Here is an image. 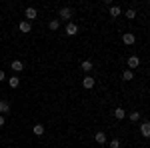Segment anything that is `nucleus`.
Here are the masks:
<instances>
[{"label":"nucleus","instance_id":"f257e3e1","mask_svg":"<svg viewBox=\"0 0 150 148\" xmlns=\"http://www.w3.org/2000/svg\"><path fill=\"white\" fill-rule=\"evenodd\" d=\"M58 16H60L62 20H70V18H72V8H70V6H64V8H60Z\"/></svg>","mask_w":150,"mask_h":148},{"label":"nucleus","instance_id":"f03ea898","mask_svg":"<svg viewBox=\"0 0 150 148\" xmlns=\"http://www.w3.org/2000/svg\"><path fill=\"white\" fill-rule=\"evenodd\" d=\"M140 66V58L138 56H130L128 58V70H136Z\"/></svg>","mask_w":150,"mask_h":148},{"label":"nucleus","instance_id":"7ed1b4c3","mask_svg":"<svg viewBox=\"0 0 150 148\" xmlns=\"http://www.w3.org/2000/svg\"><path fill=\"white\" fill-rule=\"evenodd\" d=\"M122 42H124V44H134V42H136V36L132 34V32H126V34H122Z\"/></svg>","mask_w":150,"mask_h":148},{"label":"nucleus","instance_id":"20e7f679","mask_svg":"<svg viewBox=\"0 0 150 148\" xmlns=\"http://www.w3.org/2000/svg\"><path fill=\"white\" fill-rule=\"evenodd\" d=\"M94 84H96V80H94L92 76H90V74H88V76H84V78H82V86H84V88H92Z\"/></svg>","mask_w":150,"mask_h":148},{"label":"nucleus","instance_id":"39448f33","mask_svg":"<svg viewBox=\"0 0 150 148\" xmlns=\"http://www.w3.org/2000/svg\"><path fill=\"white\" fill-rule=\"evenodd\" d=\"M66 34H68V36H76V34H78V26L70 22L68 26H66Z\"/></svg>","mask_w":150,"mask_h":148},{"label":"nucleus","instance_id":"423d86ee","mask_svg":"<svg viewBox=\"0 0 150 148\" xmlns=\"http://www.w3.org/2000/svg\"><path fill=\"white\" fill-rule=\"evenodd\" d=\"M32 132H34L36 136H42V134H44V126L42 124H34L32 126Z\"/></svg>","mask_w":150,"mask_h":148},{"label":"nucleus","instance_id":"0eeeda50","mask_svg":"<svg viewBox=\"0 0 150 148\" xmlns=\"http://www.w3.org/2000/svg\"><path fill=\"white\" fill-rule=\"evenodd\" d=\"M10 66H12V70H16V72H20V70L24 68V64L20 62V60H12V62H10Z\"/></svg>","mask_w":150,"mask_h":148},{"label":"nucleus","instance_id":"6e6552de","mask_svg":"<svg viewBox=\"0 0 150 148\" xmlns=\"http://www.w3.org/2000/svg\"><path fill=\"white\" fill-rule=\"evenodd\" d=\"M36 16H38V14H36V8H32V6L26 8V18H28V20H34Z\"/></svg>","mask_w":150,"mask_h":148},{"label":"nucleus","instance_id":"1a4fd4ad","mask_svg":"<svg viewBox=\"0 0 150 148\" xmlns=\"http://www.w3.org/2000/svg\"><path fill=\"white\" fill-rule=\"evenodd\" d=\"M140 132H142V136H150V124H148V122H142Z\"/></svg>","mask_w":150,"mask_h":148},{"label":"nucleus","instance_id":"9d476101","mask_svg":"<svg viewBox=\"0 0 150 148\" xmlns=\"http://www.w3.org/2000/svg\"><path fill=\"white\" fill-rule=\"evenodd\" d=\"M30 30H32L30 22H28V20H22V22H20V32H30Z\"/></svg>","mask_w":150,"mask_h":148},{"label":"nucleus","instance_id":"9b49d317","mask_svg":"<svg viewBox=\"0 0 150 148\" xmlns=\"http://www.w3.org/2000/svg\"><path fill=\"white\" fill-rule=\"evenodd\" d=\"M94 140H96L98 144H104V142H106V134H104V132H96V136H94Z\"/></svg>","mask_w":150,"mask_h":148},{"label":"nucleus","instance_id":"f8f14e48","mask_svg":"<svg viewBox=\"0 0 150 148\" xmlns=\"http://www.w3.org/2000/svg\"><path fill=\"white\" fill-rule=\"evenodd\" d=\"M10 110V102L8 100H0V112H8Z\"/></svg>","mask_w":150,"mask_h":148},{"label":"nucleus","instance_id":"ddd939ff","mask_svg":"<svg viewBox=\"0 0 150 148\" xmlns=\"http://www.w3.org/2000/svg\"><path fill=\"white\" fill-rule=\"evenodd\" d=\"M80 66H82V70H84V72H90V70H92V66H94V64H92V62H90V60H84V62H82Z\"/></svg>","mask_w":150,"mask_h":148},{"label":"nucleus","instance_id":"4468645a","mask_svg":"<svg viewBox=\"0 0 150 148\" xmlns=\"http://www.w3.org/2000/svg\"><path fill=\"white\" fill-rule=\"evenodd\" d=\"M8 82H10L12 88H18V86H20V78H18V76H10V80H8Z\"/></svg>","mask_w":150,"mask_h":148},{"label":"nucleus","instance_id":"2eb2a0df","mask_svg":"<svg viewBox=\"0 0 150 148\" xmlns=\"http://www.w3.org/2000/svg\"><path fill=\"white\" fill-rule=\"evenodd\" d=\"M124 116H126V112H124L122 108H116V110H114V118H118V120H122Z\"/></svg>","mask_w":150,"mask_h":148},{"label":"nucleus","instance_id":"dca6fc26","mask_svg":"<svg viewBox=\"0 0 150 148\" xmlns=\"http://www.w3.org/2000/svg\"><path fill=\"white\" fill-rule=\"evenodd\" d=\"M120 8H118V6H110V16H112V18H116V16H120Z\"/></svg>","mask_w":150,"mask_h":148},{"label":"nucleus","instance_id":"f3484780","mask_svg":"<svg viewBox=\"0 0 150 148\" xmlns=\"http://www.w3.org/2000/svg\"><path fill=\"white\" fill-rule=\"evenodd\" d=\"M122 78L124 80H132L134 78V72H132V70H124V72H122Z\"/></svg>","mask_w":150,"mask_h":148},{"label":"nucleus","instance_id":"a211bd4d","mask_svg":"<svg viewBox=\"0 0 150 148\" xmlns=\"http://www.w3.org/2000/svg\"><path fill=\"white\" fill-rule=\"evenodd\" d=\"M48 26H50V30H58V28H60V20H56V18H54V20H50V24H48Z\"/></svg>","mask_w":150,"mask_h":148},{"label":"nucleus","instance_id":"6ab92c4d","mask_svg":"<svg viewBox=\"0 0 150 148\" xmlns=\"http://www.w3.org/2000/svg\"><path fill=\"white\" fill-rule=\"evenodd\" d=\"M126 18H128V20L136 18V10H132V8H130V10H126Z\"/></svg>","mask_w":150,"mask_h":148},{"label":"nucleus","instance_id":"aec40b11","mask_svg":"<svg viewBox=\"0 0 150 148\" xmlns=\"http://www.w3.org/2000/svg\"><path fill=\"white\" fill-rule=\"evenodd\" d=\"M130 120H132V122H138L140 120V112H132L130 114Z\"/></svg>","mask_w":150,"mask_h":148},{"label":"nucleus","instance_id":"412c9836","mask_svg":"<svg viewBox=\"0 0 150 148\" xmlns=\"http://www.w3.org/2000/svg\"><path fill=\"white\" fill-rule=\"evenodd\" d=\"M110 148H120V140H110Z\"/></svg>","mask_w":150,"mask_h":148},{"label":"nucleus","instance_id":"4be33fe9","mask_svg":"<svg viewBox=\"0 0 150 148\" xmlns=\"http://www.w3.org/2000/svg\"><path fill=\"white\" fill-rule=\"evenodd\" d=\"M4 122H6V120H4V116L0 114V126H4Z\"/></svg>","mask_w":150,"mask_h":148},{"label":"nucleus","instance_id":"5701e85b","mask_svg":"<svg viewBox=\"0 0 150 148\" xmlns=\"http://www.w3.org/2000/svg\"><path fill=\"white\" fill-rule=\"evenodd\" d=\"M4 78H6V74H4V72L0 70V80H4Z\"/></svg>","mask_w":150,"mask_h":148}]
</instances>
